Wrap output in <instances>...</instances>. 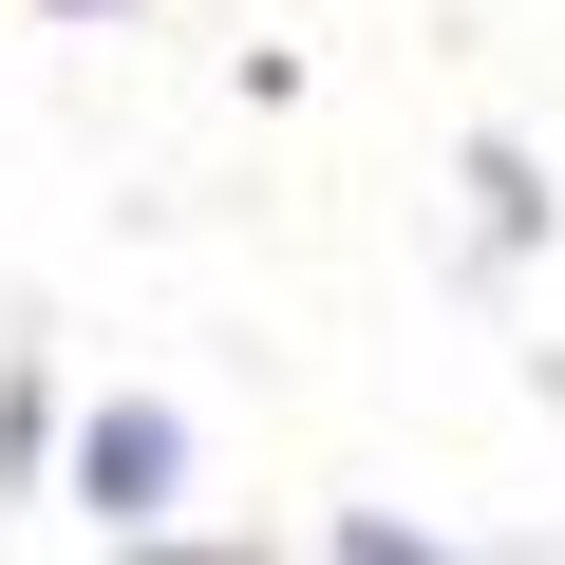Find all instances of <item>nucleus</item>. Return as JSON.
I'll return each instance as SVG.
<instances>
[{
  "label": "nucleus",
  "mask_w": 565,
  "mask_h": 565,
  "mask_svg": "<svg viewBox=\"0 0 565 565\" xmlns=\"http://www.w3.org/2000/svg\"><path fill=\"white\" fill-rule=\"evenodd\" d=\"M170 471H189V434H170L151 396H114V415L76 434V509H95V527H151V509H170Z\"/></svg>",
  "instance_id": "nucleus-1"
}]
</instances>
